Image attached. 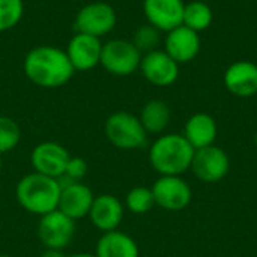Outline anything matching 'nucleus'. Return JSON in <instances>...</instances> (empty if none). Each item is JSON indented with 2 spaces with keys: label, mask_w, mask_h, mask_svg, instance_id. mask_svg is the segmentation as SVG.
Wrapping results in <instances>:
<instances>
[{
  "label": "nucleus",
  "mask_w": 257,
  "mask_h": 257,
  "mask_svg": "<svg viewBox=\"0 0 257 257\" xmlns=\"http://www.w3.org/2000/svg\"><path fill=\"white\" fill-rule=\"evenodd\" d=\"M218 126L215 119L208 113H194L184 126V137L194 149H202L215 143Z\"/></svg>",
  "instance_id": "18"
},
{
  "label": "nucleus",
  "mask_w": 257,
  "mask_h": 257,
  "mask_svg": "<svg viewBox=\"0 0 257 257\" xmlns=\"http://www.w3.org/2000/svg\"><path fill=\"white\" fill-rule=\"evenodd\" d=\"M101 51L102 42L99 38L77 32L68 41V45L65 48V53L75 72H86L96 68L101 62Z\"/></svg>",
  "instance_id": "12"
},
{
  "label": "nucleus",
  "mask_w": 257,
  "mask_h": 257,
  "mask_svg": "<svg viewBox=\"0 0 257 257\" xmlns=\"http://www.w3.org/2000/svg\"><path fill=\"white\" fill-rule=\"evenodd\" d=\"M23 69L26 77L42 89L62 87L75 74L65 50L56 45H38L32 48L24 57Z\"/></svg>",
  "instance_id": "1"
},
{
  "label": "nucleus",
  "mask_w": 257,
  "mask_h": 257,
  "mask_svg": "<svg viewBox=\"0 0 257 257\" xmlns=\"http://www.w3.org/2000/svg\"><path fill=\"white\" fill-rule=\"evenodd\" d=\"M96 257H140L137 242L120 230H111L101 235L95 248Z\"/></svg>",
  "instance_id": "19"
},
{
  "label": "nucleus",
  "mask_w": 257,
  "mask_h": 257,
  "mask_svg": "<svg viewBox=\"0 0 257 257\" xmlns=\"http://www.w3.org/2000/svg\"><path fill=\"white\" fill-rule=\"evenodd\" d=\"M0 257H14V256H9V254H0Z\"/></svg>",
  "instance_id": "30"
},
{
  "label": "nucleus",
  "mask_w": 257,
  "mask_h": 257,
  "mask_svg": "<svg viewBox=\"0 0 257 257\" xmlns=\"http://www.w3.org/2000/svg\"><path fill=\"white\" fill-rule=\"evenodd\" d=\"M139 119L148 134H161L170 123L172 111L164 101L151 99L143 105Z\"/></svg>",
  "instance_id": "20"
},
{
  "label": "nucleus",
  "mask_w": 257,
  "mask_h": 257,
  "mask_svg": "<svg viewBox=\"0 0 257 257\" xmlns=\"http://www.w3.org/2000/svg\"><path fill=\"white\" fill-rule=\"evenodd\" d=\"M75 236V221L59 209L39 217L38 238L47 250L63 251Z\"/></svg>",
  "instance_id": "7"
},
{
  "label": "nucleus",
  "mask_w": 257,
  "mask_h": 257,
  "mask_svg": "<svg viewBox=\"0 0 257 257\" xmlns=\"http://www.w3.org/2000/svg\"><path fill=\"white\" fill-rule=\"evenodd\" d=\"M139 69L145 80L157 87H169L179 78V63L160 48L143 54Z\"/></svg>",
  "instance_id": "10"
},
{
  "label": "nucleus",
  "mask_w": 257,
  "mask_h": 257,
  "mask_svg": "<svg viewBox=\"0 0 257 257\" xmlns=\"http://www.w3.org/2000/svg\"><path fill=\"white\" fill-rule=\"evenodd\" d=\"M212 20H214V12H212V8L209 6V2L191 0L185 3L182 24L187 26L188 29L197 33L205 32L206 29L211 27Z\"/></svg>",
  "instance_id": "21"
},
{
  "label": "nucleus",
  "mask_w": 257,
  "mask_h": 257,
  "mask_svg": "<svg viewBox=\"0 0 257 257\" xmlns=\"http://www.w3.org/2000/svg\"><path fill=\"white\" fill-rule=\"evenodd\" d=\"M2 169H3V161H2V155H0V175H2Z\"/></svg>",
  "instance_id": "29"
},
{
  "label": "nucleus",
  "mask_w": 257,
  "mask_h": 257,
  "mask_svg": "<svg viewBox=\"0 0 257 257\" xmlns=\"http://www.w3.org/2000/svg\"><path fill=\"white\" fill-rule=\"evenodd\" d=\"M202 48L200 35L181 24L166 33L164 51L179 65L193 62Z\"/></svg>",
  "instance_id": "14"
},
{
  "label": "nucleus",
  "mask_w": 257,
  "mask_h": 257,
  "mask_svg": "<svg viewBox=\"0 0 257 257\" xmlns=\"http://www.w3.org/2000/svg\"><path fill=\"white\" fill-rule=\"evenodd\" d=\"M117 24L116 9L107 2H90L78 9L74 29L77 33L102 38L114 30Z\"/></svg>",
  "instance_id": "6"
},
{
  "label": "nucleus",
  "mask_w": 257,
  "mask_h": 257,
  "mask_svg": "<svg viewBox=\"0 0 257 257\" xmlns=\"http://www.w3.org/2000/svg\"><path fill=\"white\" fill-rule=\"evenodd\" d=\"M24 15L23 0H0V33L18 26Z\"/></svg>",
  "instance_id": "24"
},
{
  "label": "nucleus",
  "mask_w": 257,
  "mask_h": 257,
  "mask_svg": "<svg viewBox=\"0 0 257 257\" xmlns=\"http://www.w3.org/2000/svg\"><path fill=\"white\" fill-rule=\"evenodd\" d=\"M130 212L136 215L148 214L155 206V199L152 190L148 187H134L128 191L123 205Z\"/></svg>",
  "instance_id": "22"
},
{
  "label": "nucleus",
  "mask_w": 257,
  "mask_h": 257,
  "mask_svg": "<svg viewBox=\"0 0 257 257\" xmlns=\"http://www.w3.org/2000/svg\"><path fill=\"white\" fill-rule=\"evenodd\" d=\"M62 187L59 179L32 172L24 175L15 187V197L20 206L29 214L42 217L57 209Z\"/></svg>",
  "instance_id": "2"
},
{
  "label": "nucleus",
  "mask_w": 257,
  "mask_h": 257,
  "mask_svg": "<svg viewBox=\"0 0 257 257\" xmlns=\"http://www.w3.org/2000/svg\"><path fill=\"white\" fill-rule=\"evenodd\" d=\"M155 205L164 211L179 212L193 200V190L181 176H160L152 185Z\"/></svg>",
  "instance_id": "9"
},
{
  "label": "nucleus",
  "mask_w": 257,
  "mask_h": 257,
  "mask_svg": "<svg viewBox=\"0 0 257 257\" xmlns=\"http://www.w3.org/2000/svg\"><path fill=\"white\" fill-rule=\"evenodd\" d=\"M104 134L107 140L120 151L142 149L148 142V133L145 131L139 116L130 111H114L104 123Z\"/></svg>",
  "instance_id": "4"
},
{
  "label": "nucleus",
  "mask_w": 257,
  "mask_h": 257,
  "mask_svg": "<svg viewBox=\"0 0 257 257\" xmlns=\"http://www.w3.org/2000/svg\"><path fill=\"white\" fill-rule=\"evenodd\" d=\"M226 89L238 98L257 95V63L250 60L233 62L223 75Z\"/></svg>",
  "instance_id": "17"
},
{
  "label": "nucleus",
  "mask_w": 257,
  "mask_h": 257,
  "mask_svg": "<svg viewBox=\"0 0 257 257\" xmlns=\"http://www.w3.org/2000/svg\"><path fill=\"white\" fill-rule=\"evenodd\" d=\"M254 143H256V148H257V133H256V137H254Z\"/></svg>",
  "instance_id": "31"
},
{
  "label": "nucleus",
  "mask_w": 257,
  "mask_h": 257,
  "mask_svg": "<svg viewBox=\"0 0 257 257\" xmlns=\"http://www.w3.org/2000/svg\"><path fill=\"white\" fill-rule=\"evenodd\" d=\"M59 184L62 191L57 209L74 221L87 217L95 199L92 190L83 182H69L62 178L59 179Z\"/></svg>",
  "instance_id": "13"
},
{
  "label": "nucleus",
  "mask_w": 257,
  "mask_h": 257,
  "mask_svg": "<svg viewBox=\"0 0 257 257\" xmlns=\"http://www.w3.org/2000/svg\"><path fill=\"white\" fill-rule=\"evenodd\" d=\"M65 257H96L95 253H75V254H71V256H65Z\"/></svg>",
  "instance_id": "28"
},
{
  "label": "nucleus",
  "mask_w": 257,
  "mask_h": 257,
  "mask_svg": "<svg viewBox=\"0 0 257 257\" xmlns=\"http://www.w3.org/2000/svg\"><path fill=\"white\" fill-rule=\"evenodd\" d=\"M190 170L199 181L214 184L227 176L230 170V158L224 149L211 145L194 151Z\"/></svg>",
  "instance_id": "8"
},
{
  "label": "nucleus",
  "mask_w": 257,
  "mask_h": 257,
  "mask_svg": "<svg viewBox=\"0 0 257 257\" xmlns=\"http://www.w3.org/2000/svg\"><path fill=\"white\" fill-rule=\"evenodd\" d=\"M142 53L128 39H110L102 44L99 65L111 75L128 77L139 71Z\"/></svg>",
  "instance_id": "5"
},
{
  "label": "nucleus",
  "mask_w": 257,
  "mask_h": 257,
  "mask_svg": "<svg viewBox=\"0 0 257 257\" xmlns=\"http://www.w3.org/2000/svg\"><path fill=\"white\" fill-rule=\"evenodd\" d=\"M41 257H65V254L60 250H47L45 248V251L42 253Z\"/></svg>",
  "instance_id": "27"
},
{
  "label": "nucleus",
  "mask_w": 257,
  "mask_h": 257,
  "mask_svg": "<svg viewBox=\"0 0 257 257\" xmlns=\"http://www.w3.org/2000/svg\"><path fill=\"white\" fill-rule=\"evenodd\" d=\"M203 2H211V0H203Z\"/></svg>",
  "instance_id": "33"
},
{
  "label": "nucleus",
  "mask_w": 257,
  "mask_h": 257,
  "mask_svg": "<svg viewBox=\"0 0 257 257\" xmlns=\"http://www.w3.org/2000/svg\"><path fill=\"white\" fill-rule=\"evenodd\" d=\"M131 42L142 54H146L158 48L161 44V32L151 24H143L134 32Z\"/></svg>",
  "instance_id": "25"
},
{
  "label": "nucleus",
  "mask_w": 257,
  "mask_h": 257,
  "mask_svg": "<svg viewBox=\"0 0 257 257\" xmlns=\"http://www.w3.org/2000/svg\"><path fill=\"white\" fill-rule=\"evenodd\" d=\"M21 140V128L18 122L9 116L0 114V155L14 151Z\"/></svg>",
  "instance_id": "23"
},
{
  "label": "nucleus",
  "mask_w": 257,
  "mask_h": 257,
  "mask_svg": "<svg viewBox=\"0 0 257 257\" xmlns=\"http://www.w3.org/2000/svg\"><path fill=\"white\" fill-rule=\"evenodd\" d=\"M125 214L123 203L113 194L95 196L92 208L89 211V220L93 227L102 233L117 230Z\"/></svg>",
  "instance_id": "16"
},
{
  "label": "nucleus",
  "mask_w": 257,
  "mask_h": 257,
  "mask_svg": "<svg viewBox=\"0 0 257 257\" xmlns=\"http://www.w3.org/2000/svg\"><path fill=\"white\" fill-rule=\"evenodd\" d=\"M69 158L71 155L66 148L56 142H42L30 152L33 172L53 179H60L63 176Z\"/></svg>",
  "instance_id": "11"
},
{
  "label": "nucleus",
  "mask_w": 257,
  "mask_h": 257,
  "mask_svg": "<svg viewBox=\"0 0 257 257\" xmlns=\"http://www.w3.org/2000/svg\"><path fill=\"white\" fill-rule=\"evenodd\" d=\"M0 209H2V202H0Z\"/></svg>",
  "instance_id": "32"
},
{
  "label": "nucleus",
  "mask_w": 257,
  "mask_h": 257,
  "mask_svg": "<svg viewBox=\"0 0 257 257\" xmlns=\"http://www.w3.org/2000/svg\"><path fill=\"white\" fill-rule=\"evenodd\" d=\"M86 173H87V163L84 161V158L71 157L66 164L62 179L69 181V182H81V179L86 176Z\"/></svg>",
  "instance_id": "26"
},
{
  "label": "nucleus",
  "mask_w": 257,
  "mask_h": 257,
  "mask_svg": "<svg viewBox=\"0 0 257 257\" xmlns=\"http://www.w3.org/2000/svg\"><path fill=\"white\" fill-rule=\"evenodd\" d=\"M194 151L184 134H163L149 149V163L160 176H181L190 170Z\"/></svg>",
  "instance_id": "3"
},
{
  "label": "nucleus",
  "mask_w": 257,
  "mask_h": 257,
  "mask_svg": "<svg viewBox=\"0 0 257 257\" xmlns=\"http://www.w3.org/2000/svg\"><path fill=\"white\" fill-rule=\"evenodd\" d=\"M184 0H143V14L148 24L167 33L182 24Z\"/></svg>",
  "instance_id": "15"
}]
</instances>
